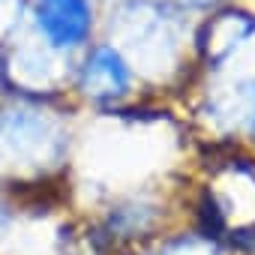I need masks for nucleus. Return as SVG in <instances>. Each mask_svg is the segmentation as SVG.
Returning a JSON list of instances; mask_svg holds the SVG:
<instances>
[{
    "label": "nucleus",
    "mask_w": 255,
    "mask_h": 255,
    "mask_svg": "<svg viewBox=\"0 0 255 255\" xmlns=\"http://www.w3.org/2000/svg\"><path fill=\"white\" fill-rule=\"evenodd\" d=\"M174 105L198 144L255 153V6L222 3L201 15L195 69Z\"/></svg>",
    "instance_id": "nucleus-1"
},
{
    "label": "nucleus",
    "mask_w": 255,
    "mask_h": 255,
    "mask_svg": "<svg viewBox=\"0 0 255 255\" xmlns=\"http://www.w3.org/2000/svg\"><path fill=\"white\" fill-rule=\"evenodd\" d=\"M201 15L183 0H105L99 36L129 60L144 99L177 102L195 69Z\"/></svg>",
    "instance_id": "nucleus-2"
},
{
    "label": "nucleus",
    "mask_w": 255,
    "mask_h": 255,
    "mask_svg": "<svg viewBox=\"0 0 255 255\" xmlns=\"http://www.w3.org/2000/svg\"><path fill=\"white\" fill-rule=\"evenodd\" d=\"M81 108L66 93L0 87V189L60 192Z\"/></svg>",
    "instance_id": "nucleus-3"
},
{
    "label": "nucleus",
    "mask_w": 255,
    "mask_h": 255,
    "mask_svg": "<svg viewBox=\"0 0 255 255\" xmlns=\"http://www.w3.org/2000/svg\"><path fill=\"white\" fill-rule=\"evenodd\" d=\"M189 216L237 255H255V153L240 144H198Z\"/></svg>",
    "instance_id": "nucleus-4"
},
{
    "label": "nucleus",
    "mask_w": 255,
    "mask_h": 255,
    "mask_svg": "<svg viewBox=\"0 0 255 255\" xmlns=\"http://www.w3.org/2000/svg\"><path fill=\"white\" fill-rule=\"evenodd\" d=\"M66 93L81 111H108L144 99L129 60L102 36H96L75 60Z\"/></svg>",
    "instance_id": "nucleus-5"
},
{
    "label": "nucleus",
    "mask_w": 255,
    "mask_h": 255,
    "mask_svg": "<svg viewBox=\"0 0 255 255\" xmlns=\"http://www.w3.org/2000/svg\"><path fill=\"white\" fill-rule=\"evenodd\" d=\"M117 255H237V252L219 237H213L210 231H204L201 225L183 222Z\"/></svg>",
    "instance_id": "nucleus-6"
}]
</instances>
